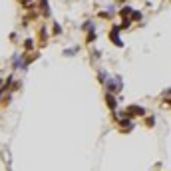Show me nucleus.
<instances>
[{
    "label": "nucleus",
    "mask_w": 171,
    "mask_h": 171,
    "mask_svg": "<svg viewBox=\"0 0 171 171\" xmlns=\"http://www.w3.org/2000/svg\"><path fill=\"white\" fill-rule=\"evenodd\" d=\"M141 18H143V14L139 12V10H133V12H132V16H129V20H132V22H133V20H135V22H139Z\"/></svg>",
    "instance_id": "6"
},
{
    "label": "nucleus",
    "mask_w": 171,
    "mask_h": 171,
    "mask_svg": "<svg viewBox=\"0 0 171 171\" xmlns=\"http://www.w3.org/2000/svg\"><path fill=\"white\" fill-rule=\"evenodd\" d=\"M132 12H133V6H125V8H121V10H119V16H121V18L124 20H129V16H132Z\"/></svg>",
    "instance_id": "4"
},
{
    "label": "nucleus",
    "mask_w": 171,
    "mask_h": 171,
    "mask_svg": "<svg viewBox=\"0 0 171 171\" xmlns=\"http://www.w3.org/2000/svg\"><path fill=\"white\" fill-rule=\"evenodd\" d=\"M96 30H92V32H88V42H96Z\"/></svg>",
    "instance_id": "10"
},
{
    "label": "nucleus",
    "mask_w": 171,
    "mask_h": 171,
    "mask_svg": "<svg viewBox=\"0 0 171 171\" xmlns=\"http://www.w3.org/2000/svg\"><path fill=\"white\" fill-rule=\"evenodd\" d=\"M40 10L44 16H50V6H48V0H40Z\"/></svg>",
    "instance_id": "5"
},
{
    "label": "nucleus",
    "mask_w": 171,
    "mask_h": 171,
    "mask_svg": "<svg viewBox=\"0 0 171 171\" xmlns=\"http://www.w3.org/2000/svg\"><path fill=\"white\" fill-rule=\"evenodd\" d=\"M0 86H2V80H0Z\"/></svg>",
    "instance_id": "12"
},
{
    "label": "nucleus",
    "mask_w": 171,
    "mask_h": 171,
    "mask_svg": "<svg viewBox=\"0 0 171 171\" xmlns=\"http://www.w3.org/2000/svg\"><path fill=\"white\" fill-rule=\"evenodd\" d=\"M125 115H127V118H135V115L143 118V115H145V107H141V105H127Z\"/></svg>",
    "instance_id": "1"
},
{
    "label": "nucleus",
    "mask_w": 171,
    "mask_h": 171,
    "mask_svg": "<svg viewBox=\"0 0 171 171\" xmlns=\"http://www.w3.org/2000/svg\"><path fill=\"white\" fill-rule=\"evenodd\" d=\"M110 40H112V44H115L118 48H124V42L119 40V28H118V24L112 26V30H110Z\"/></svg>",
    "instance_id": "2"
},
{
    "label": "nucleus",
    "mask_w": 171,
    "mask_h": 171,
    "mask_svg": "<svg viewBox=\"0 0 171 171\" xmlns=\"http://www.w3.org/2000/svg\"><path fill=\"white\" fill-rule=\"evenodd\" d=\"M145 125H147V127H153V125H155V119H153V115H149V118L145 119Z\"/></svg>",
    "instance_id": "11"
},
{
    "label": "nucleus",
    "mask_w": 171,
    "mask_h": 171,
    "mask_svg": "<svg viewBox=\"0 0 171 171\" xmlns=\"http://www.w3.org/2000/svg\"><path fill=\"white\" fill-rule=\"evenodd\" d=\"M52 32L54 34H62V26H60L58 22H54V24H52Z\"/></svg>",
    "instance_id": "8"
},
{
    "label": "nucleus",
    "mask_w": 171,
    "mask_h": 171,
    "mask_svg": "<svg viewBox=\"0 0 171 171\" xmlns=\"http://www.w3.org/2000/svg\"><path fill=\"white\" fill-rule=\"evenodd\" d=\"M169 2H171V0H169Z\"/></svg>",
    "instance_id": "14"
},
{
    "label": "nucleus",
    "mask_w": 171,
    "mask_h": 171,
    "mask_svg": "<svg viewBox=\"0 0 171 171\" xmlns=\"http://www.w3.org/2000/svg\"><path fill=\"white\" fill-rule=\"evenodd\" d=\"M105 102H107V107H110L112 112H115V110H118V99H115V96H113L112 92L105 94Z\"/></svg>",
    "instance_id": "3"
},
{
    "label": "nucleus",
    "mask_w": 171,
    "mask_h": 171,
    "mask_svg": "<svg viewBox=\"0 0 171 171\" xmlns=\"http://www.w3.org/2000/svg\"><path fill=\"white\" fill-rule=\"evenodd\" d=\"M82 30H88V32H92V30H96V28H94V24H92V20H88V22H84V24H82Z\"/></svg>",
    "instance_id": "7"
},
{
    "label": "nucleus",
    "mask_w": 171,
    "mask_h": 171,
    "mask_svg": "<svg viewBox=\"0 0 171 171\" xmlns=\"http://www.w3.org/2000/svg\"><path fill=\"white\" fill-rule=\"evenodd\" d=\"M22 2H26V0H22Z\"/></svg>",
    "instance_id": "13"
},
{
    "label": "nucleus",
    "mask_w": 171,
    "mask_h": 171,
    "mask_svg": "<svg viewBox=\"0 0 171 171\" xmlns=\"http://www.w3.org/2000/svg\"><path fill=\"white\" fill-rule=\"evenodd\" d=\"M34 46V40L32 38H28V40H24V50H30V48Z\"/></svg>",
    "instance_id": "9"
}]
</instances>
